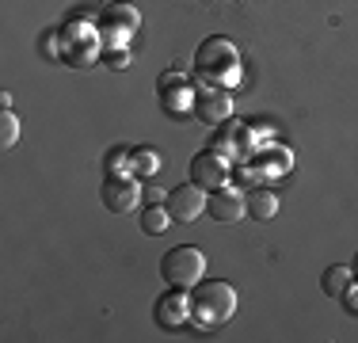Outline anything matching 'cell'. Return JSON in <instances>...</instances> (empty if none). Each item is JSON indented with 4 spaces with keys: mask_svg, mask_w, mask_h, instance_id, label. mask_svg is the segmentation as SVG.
Instances as JSON below:
<instances>
[{
    "mask_svg": "<svg viewBox=\"0 0 358 343\" xmlns=\"http://www.w3.org/2000/svg\"><path fill=\"white\" fill-rule=\"evenodd\" d=\"M152 316H157L160 328H179V324L191 316V298H187V290L172 286V290H168V294L157 302V313H152Z\"/></svg>",
    "mask_w": 358,
    "mask_h": 343,
    "instance_id": "obj_8",
    "label": "cell"
},
{
    "mask_svg": "<svg viewBox=\"0 0 358 343\" xmlns=\"http://www.w3.org/2000/svg\"><path fill=\"white\" fill-rule=\"evenodd\" d=\"M145 199H149V206H157V202H164L168 195L160 191V187H149V191H145Z\"/></svg>",
    "mask_w": 358,
    "mask_h": 343,
    "instance_id": "obj_19",
    "label": "cell"
},
{
    "mask_svg": "<svg viewBox=\"0 0 358 343\" xmlns=\"http://www.w3.org/2000/svg\"><path fill=\"white\" fill-rule=\"evenodd\" d=\"M160 103H164V111H168V115H176V111H187V103H191V96H187V88H183V96H172V92H164V96H160Z\"/></svg>",
    "mask_w": 358,
    "mask_h": 343,
    "instance_id": "obj_16",
    "label": "cell"
},
{
    "mask_svg": "<svg viewBox=\"0 0 358 343\" xmlns=\"http://www.w3.org/2000/svg\"><path fill=\"white\" fill-rule=\"evenodd\" d=\"M160 274H164L168 286H179V290H191L206 279V255L191 244H179L172 252H164L160 260Z\"/></svg>",
    "mask_w": 358,
    "mask_h": 343,
    "instance_id": "obj_2",
    "label": "cell"
},
{
    "mask_svg": "<svg viewBox=\"0 0 358 343\" xmlns=\"http://www.w3.org/2000/svg\"><path fill=\"white\" fill-rule=\"evenodd\" d=\"M187 298H191V321L199 328H217L236 313V290L217 279H202L199 286H191Z\"/></svg>",
    "mask_w": 358,
    "mask_h": 343,
    "instance_id": "obj_1",
    "label": "cell"
},
{
    "mask_svg": "<svg viewBox=\"0 0 358 343\" xmlns=\"http://www.w3.org/2000/svg\"><path fill=\"white\" fill-rule=\"evenodd\" d=\"M206 214L214 221H241L248 218V206H244V195L236 187H217L206 195Z\"/></svg>",
    "mask_w": 358,
    "mask_h": 343,
    "instance_id": "obj_6",
    "label": "cell"
},
{
    "mask_svg": "<svg viewBox=\"0 0 358 343\" xmlns=\"http://www.w3.org/2000/svg\"><path fill=\"white\" fill-rule=\"evenodd\" d=\"M236 46L233 42H225V38H210V42H202L199 46V54H194V65L202 69V73H214V76H229V73H236Z\"/></svg>",
    "mask_w": 358,
    "mask_h": 343,
    "instance_id": "obj_4",
    "label": "cell"
},
{
    "mask_svg": "<svg viewBox=\"0 0 358 343\" xmlns=\"http://www.w3.org/2000/svg\"><path fill=\"white\" fill-rule=\"evenodd\" d=\"M103 23H122V31H138L141 20L130 4H110V8H103Z\"/></svg>",
    "mask_w": 358,
    "mask_h": 343,
    "instance_id": "obj_14",
    "label": "cell"
},
{
    "mask_svg": "<svg viewBox=\"0 0 358 343\" xmlns=\"http://www.w3.org/2000/svg\"><path fill=\"white\" fill-rule=\"evenodd\" d=\"M194 111H199L206 122H225L233 115V96L225 88H199L194 92Z\"/></svg>",
    "mask_w": 358,
    "mask_h": 343,
    "instance_id": "obj_9",
    "label": "cell"
},
{
    "mask_svg": "<svg viewBox=\"0 0 358 343\" xmlns=\"http://www.w3.org/2000/svg\"><path fill=\"white\" fill-rule=\"evenodd\" d=\"M172 84H179V73H164V76H160V88H172Z\"/></svg>",
    "mask_w": 358,
    "mask_h": 343,
    "instance_id": "obj_20",
    "label": "cell"
},
{
    "mask_svg": "<svg viewBox=\"0 0 358 343\" xmlns=\"http://www.w3.org/2000/svg\"><path fill=\"white\" fill-rule=\"evenodd\" d=\"M244 206H248V218H259V221H267L278 214V199L271 191H263V187H255V191L244 195Z\"/></svg>",
    "mask_w": 358,
    "mask_h": 343,
    "instance_id": "obj_10",
    "label": "cell"
},
{
    "mask_svg": "<svg viewBox=\"0 0 358 343\" xmlns=\"http://www.w3.org/2000/svg\"><path fill=\"white\" fill-rule=\"evenodd\" d=\"M351 282H355V267H328L320 279V286L328 298H343V290L351 286Z\"/></svg>",
    "mask_w": 358,
    "mask_h": 343,
    "instance_id": "obj_11",
    "label": "cell"
},
{
    "mask_svg": "<svg viewBox=\"0 0 358 343\" xmlns=\"http://www.w3.org/2000/svg\"><path fill=\"white\" fill-rule=\"evenodd\" d=\"M20 141V118L12 115V111H4V115H0V149H12V145Z\"/></svg>",
    "mask_w": 358,
    "mask_h": 343,
    "instance_id": "obj_15",
    "label": "cell"
},
{
    "mask_svg": "<svg viewBox=\"0 0 358 343\" xmlns=\"http://www.w3.org/2000/svg\"><path fill=\"white\" fill-rule=\"evenodd\" d=\"M107 65H110V69H126V65H130V54H126V50H118V54H107Z\"/></svg>",
    "mask_w": 358,
    "mask_h": 343,
    "instance_id": "obj_18",
    "label": "cell"
},
{
    "mask_svg": "<svg viewBox=\"0 0 358 343\" xmlns=\"http://www.w3.org/2000/svg\"><path fill=\"white\" fill-rule=\"evenodd\" d=\"M351 267H355V279H358V255H355V263H351Z\"/></svg>",
    "mask_w": 358,
    "mask_h": 343,
    "instance_id": "obj_21",
    "label": "cell"
},
{
    "mask_svg": "<svg viewBox=\"0 0 358 343\" xmlns=\"http://www.w3.org/2000/svg\"><path fill=\"white\" fill-rule=\"evenodd\" d=\"M191 183L206 187V191H217V187H225V160L217 157V153H194L191 160Z\"/></svg>",
    "mask_w": 358,
    "mask_h": 343,
    "instance_id": "obj_7",
    "label": "cell"
},
{
    "mask_svg": "<svg viewBox=\"0 0 358 343\" xmlns=\"http://www.w3.org/2000/svg\"><path fill=\"white\" fill-rule=\"evenodd\" d=\"M339 302H343V309H347V313H358V279H355L351 286L343 290V298H339Z\"/></svg>",
    "mask_w": 358,
    "mask_h": 343,
    "instance_id": "obj_17",
    "label": "cell"
},
{
    "mask_svg": "<svg viewBox=\"0 0 358 343\" xmlns=\"http://www.w3.org/2000/svg\"><path fill=\"white\" fill-rule=\"evenodd\" d=\"M99 199L110 214H134L141 202V183L134 176H115V172H107L103 187H99Z\"/></svg>",
    "mask_w": 358,
    "mask_h": 343,
    "instance_id": "obj_3",
    "label": "cell"
},
{
    "mask_svg": "<svg viewBox=\"0 0 358 343\" xmlns=\"http://www.w3.org/2000/svg\"><path fill=\"white\" fill-rule=\"evenodd\" d=\"M130 168H134V176H152V172L160 168L157 149H149V145H141V149H130Z\"/></svg>",
    "mask_w": 358,
    "mask_h": 343,
    "instance_id": "obj_13",
    "label": "cell"
},
{
    "mask_svg": "<svg viewBox=\"0 0 358 343\" xmlns=\"http://www.w3.org/2000/svg\"><path fill=\"white\" fill-rule=\"evenodd\" d=\"M164 206H168V214H172V221H194V218L206 214V187L183 183V187H176V191H168Z\"/></svg>",
    "mask_w": 358,
    "mask_h": 343,
    "instance_id": "obj_5",
    "label": "cell"
},
{
    "mask_svg": "<svg viewBox=\"0 0 358 343\" xmlns=\"http://www.w3.org/2000/svg\"><path fill=\"white\" fill-rule=\"evenodd\" d=\"M168 225H172V214H168V206H164V202L149 206V210L141 214V229H145L149 237H160Z\"/></svg>",
    "mask_w": 358,
    "mask_h": 343,
    "instance_id": "obj_12",
    "label": "cell"
}]
</instances>
